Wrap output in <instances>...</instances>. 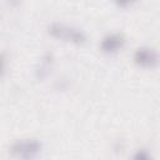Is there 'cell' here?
<instances>
[{"instance_id":"4","label":"cell","mask_w":160,"mask_h":160,"mask_svg":"<svg viewBox=\"0 0 160 160\" xmlns=\"http://www.w3.org/2000/svg\"><path fill=\"white\" fill-rule=\"evenodd\" d=\"M124 44V38L120 34L112 32V34H108L106 36L102 38L101 40V49L105 52H115L116 50H119Z\"/></svg>"},{"instance_id":"3","label":"cell","mask_w":160,"mask_h":160,"mask_svg":"<svg viewBox=\"0 0 160 160\" xmlns=\"http://www.w3.org/2000/svg\"><path fill=\"white\" fill-rule=\"evenodd\" d=\"M134 61L139 66H142V68H154L159 64L160 56L156 50L142 46V48L136 49L134 54Z\"/></svg>"},{"instance_id":"1","label":"cell","mask_w":160,"mask_h":160,"mask_svg":"<svg viewBox=\"0 0 160 160\" xmlns=\"http://www.w3.org/2000/svg\"><path fill=\"white\" fill-rule=\"evenodd\" d=\"M49 32L58 39H62L76 44L85 41V34L82 30L65 22H58V21L51 22L49 25Z\"/></svg>"},{"instance_id":"2","label":"cell","mask_w":160,"mask_h":160,"mask_svg":"<svg viewBox=\"0 0 160 160\" xmlns=\"http://www.w3.org/2000/svg\"><path fill=\"white\" fill-rule=\"evenodd\" d=\"M40 142L35 139L18 140L11 145V152L24 160H31L40 151Z\"/></svg>"},{"instance_id":"5","label":"cell","mask_w":160,"mask_h":160,"mask_svg":"<svg viewBox=\"0 0 160 160\" xmlns=\"http://www.w3.org/2000/svg\"><path fill=\"white\" fill-rule=\"evenodd\" d=\"M130 160H152L151 159V155L146 151V150H138Z\"/></svg>"}]
</instances>
